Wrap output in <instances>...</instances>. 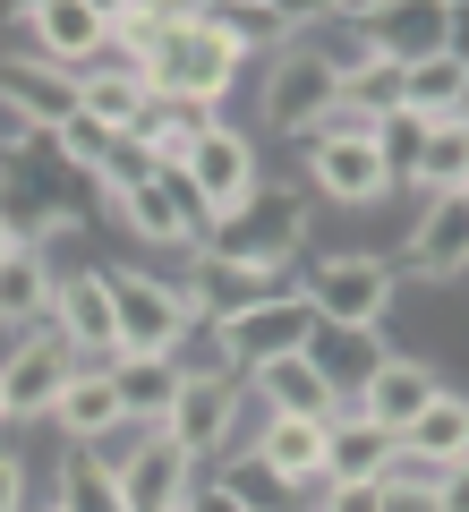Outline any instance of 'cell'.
Masks as SVG:
<instances>
[{
	"mask_svg": "<svg viewBox=\"0 0 469 512\" xmlns=\"http://www.w3.org/2000/svg\"><path fill=\"white\" fill-rule=\"evenodd\" d=\"M427 137H435V128L418 120V111H384V120H376V154H384V171H393V188L418 180V163H427Z\"/></svg>",
	"mask_w": 469,
	"mask_h": 512,
	"instance_id": "836d02e7",
	"label": "cell"
},
{
	"mask_svg": "<svg viewBox=\"0 0 469 512\" xmlns=\"http://www.w3.org/2000/svg\"><path fill=\"white\" fill-rule=\"evenodd\" d=\"M461 188H469V128L444 120V128L427 137V163H418L410 197H461Z\"/></svg>",
	"mask_w": 469,
	"mask_h": 512,
	"instance_id": "1f68e13d",
	"label": "cell"
},
{
	"mask_svg": "<svg viewBox=\"0 0 469 512\" xmlns=\"http://www.w3.org/2000/svg\"><path fill=\"white\" fill-rule=\"evenodd\" d=\"M461 197H469V188H461Z\"/></svg>",
	"mask_w": 469,
	"mask_h": 512,
	"instance_id": "bcb514c9",
	"label": "cell"
},
{
	"mask_svg": "<svg viewBox=\"0 0 469 512\" xmlns=\"http://www.w3.org/2000/svg\"><path fill=\"white\" fill-rule=\"evenodd\" d=\"M52 299H60V256L52 248H18L0 265V333H43L52 325Z\"/></svg>",
	"mask_w": 469,
	"mask_h": 512,
	"instance_id": "ffe728a7",
	"label": "cell"
},
{
	"mask_svg": "<svg viewBox=\"0 0 469 512\" xmlns=\"http://www.w3.org/2000/svg\"><path fill=\"white\" fill-rule=\"evenodd\" d=\"M401 111H418L427 128H444L452 111H461V60H444V52L410 60V69H401Z\"/></svg>",
	"mask_w": 469,
	"mask_h": 512,
	"instance_id": "f546056e",
	"label": "cell"
},
{
	"mask_svg": "<svg viewBox=\"0 0 469 512\" xmlns=\"http://www.w3.org/2000/svg\"><path fill=\"white\" fill-rule=\"evenodd\" d=\"M171 367H180V384H197V376H239V359H231V342H222V325H205V316H188V333L163 350Z\"/></svg>",
	"mask_w": 469,
	"mask_h": 512,
	"instance_id": "e575fe53",
	"label": "cell"
},
{
	"mask_svg": "<svg viewBox=\"0 0 469 512\" xmlns=\"http://www.w3.org/2000/svg\"><path fill=\"white\" fill-rule=\"evenodd\" d=\"M35 512H60V504H35Z\"/></svg>",
	"mask_w": 469,
	"mask_h": 512,
	"instance_id": "f6af8a7d",
	"label": "cell"
},
{
	"mask_svg": "<svg viewBox=\"0 0 469 512\" xmlns=\"http://www.w3.org/2000/svg\"><path fill=\"white\" fill-rule=\"evenodd\" d=\"M103 282H111V333H120V350H137V359H163L188 333V316H197L188 291H180V274H154V265H120V256H111Z\"/></svg>",
	"mask_w": 469,
	"mask_h": 512,
	"instance_id": "5b68a950",
	"label": "cell"
},
{
	"mask_svg": "<svg viewBox=\"0 0 469 512\" xmlns=\"http://www.w3.org/2000/svg\"><path fill=\"white\" fill-rule=\"evenodd\" d=\"M9 256H18V231H9V222H0V265H9Z\"/></svg>",
	"mask_w": 469,
	"mask_h": 512,
	"instance_id": "b9f144b4",
	"label": "cell"
},
{
	"mask_svg": "<svg viewBox=\"0 0 469 512\" xmlns=\"http://www.w3.org/2000/svg\"><path fill=\"white\" fill-rule=\"evenodd\" d=\"M239 393H248V376H197V384H180V393H171L163 436L180 444L197 470H214V461H222V444H231V419H239Z\"/></svg>",
	"mask_w": 469,
	"mask_h": 512,
	"instance_id": "7c38bea8",
	"label": "cell"
},
{
	"mask_svg": "<svg viewBox=\"0 0 469 512\" xmlns=\"http://www.w3.org/2000/svg\"><path fill=\"white\" fill-rule=\"evenodd\" d=\"M180 291H188V308H197L205 325H239L248 308L299 291V274H256V265H231V256H188V265H180Z\"/></svg>",
	"mask_w": 469,
	"mask_h": 512,
	"instance_id": "5bb4252c",
	"label": "cell"
},
{
	"mask_svg": "<svg viewBox=\"0 0 469 512\" xmlns=\"http://www.w3.org/2000/svg\"><path fill=\"white\" fill-rule=\"evenodd\" d=\"M0 427H9V393H0Z\"/></svg>",
	"mask_w": 469,
	"mask_h": 512,
	"instance_id": "7bdbcfd3",
	"label": "cell"
},
{
	"mask_svg": "<svg viewBox=\"0 0 469 512\" xmlns=\"http://www.w3.org/2000/svg\"><path fill=\"white\" fill-rule=\"evenodd\" d=\"M299 299L316 308V325L384 333V316L401 299V274H393V256H367V248H316V256H299Z\"/></svg>",
	"mask_w": 469,
	"mask_h": 512,
	"instance_id": "7a4b0ae2",
	"label": "cell"
},
{
	"mask_svg": "<svg viewBox=\"0 0 469 512\" xmlns=\"http://www.w3.org/2000/svg\"><path fill=\"white\" fill-rule=\"evenodd\" d=\"M0 163H9V137H0Z\"/></svg>",
	"mask_w": 469,
	"mask_h": 512,
	"instance_id": "ee69618b",
	"label": "cell"
},
{
	"mask_svg": "<svg viewBox=\"0 0 469 512\" xmlns=\"http://www.w3.org/2000/svg\"><path fill=\"white\" fill-rule=\"evenodd\" d=\"M18 35L35 60H52L60 77H86L111 60V18L103 0H26L18 9Z\"/></svg>",
	"mask_w": 469,
	"mask_h": 512,
	"instance_id": "ba28073f",
	"label": "cell"
},
{
	"mask_svg": "<svg viewBox=\"0 0 469 512\" xmlns=\"http://www.w3.org/2000/svg\"><path fill=\"white\" fill-rule=\"evenodd\" d=\"M120 427H128V410H120V393H111V367L86 359L69 376V393H60V410H52V436L69 444V453H103Z\"/></svg>",
	"mask_w": 469,
	"mask_h": 512,
	"instance_id": "ac0fdd59",
	"label": "cell"
},
{
	"mask_svg": "<svg viewBox=\"0 0 469 512\" xmlns=\"http://www.w3.org/2000/svg\"><path fill=\"white\" fill-rule=\"evenodd\" d=\"M307 512H384V487H325Z\"/></svg>",
	"mask_w": 469,
	"mask_h": 512,
	"instance_id": "74e56055",
	"label": "cell"
},
{
	"mask_svg": "<svg viewBox=\"0 0 469 512\" xmlns=\"http://www.w3.org/2000/svg\"><path fill=\"white\" fill-rule=\"evenodd\" d=\"M52 504L60 512H128L111 461L103 453H69V444H60V470H52Z\"/></svg>",
	"mask_w": 469,
	"mask_h": 512,
	"instance_id": "f1b7e54d",
	"label": "cell"
},
{
	"mask_svg": "<svg viewBox=\"0 0 469 512\" xmlns=\"http://www.w3.org/2000/svg\"><path fill=\"white\" fill-rule=\"evenodd\" d=\"M103 367H111V393H120L128 419H154V427H163L171 393H180V367H171V359H137V350H111Z\"/></svg>",
	"mask_w": 469,
	"mask_h": 512,
	"instance_id": "83f0119b",
	"label": "cell"
},
{
	"mask_svg": "<svg viewBox=\"0 0 469 512\" xmlns=\"http://www.w3.org/2000/svg\"><path fill=\"white\" fill-rule=\"evenodd\" d=\"M393 461H401V444L384 436V427H367L359 410H342V419L325 427V487H376Z\"/></svg>",
	"mask_w": 469,
	"mask_h": 512,
	"instance_id": "603a6c76",
	"label": "cell"
},
{
	"mask_svg": "<svg viewBox=\"0 0 469 512\" xmlns=\"http://www.w3.org/2000/svg\"><path fill=\"white\" fill-rule=\"evenodd\" d=\"M359 35H367V52H384V60H427V52H444V0L435 9H410V0H393V9H359Z\"/></svg>",
	"mask_w": 469,
	"mask_h": 512,
	"instance_id": "484cf974",
	"label": "cell"
},
{
	"mask_svg": "<svg viewBox=\"0 0 469 512\" xmlns=\"http://www.w3.org/2000/svg\"><path fill=\"white\" fill-rule=\"evenodd\" d=\"M180 512H239V495L222 487L214 470H197V487H188V504H180Z\"/></svg>",
	"mask_w": 469,
	"mask_h": 512,
	"instance_id": "f35d334b",
	"label": "cell"
},
{
	"mask_svg": "<svg viewBox=\"0 0 469 512\" xmlns=\"http://www.w3.org/2000/svg\"><path fill=\"white\" fill-rule=\"evenodd\" d=\"M435 393H444V376H435L427 359H410V350H393V359L376 367V384L359 393V419H367V427H384V436L401 444V436H410V419L435 402Z\"/></svg>",
	"mask_w": 469,
	"mask_h": 512,
	"instance_id": "d6986e66",
	"label": "cell"
},
{
	"mask_svg": "<svg viewBox=\"0 0 469 512\" xmlns=\"http://www.w3.org/2000/svg\"><path fill=\"white\" fill-rule=\"evenodd\" d=\"M103 18H111V60L145 77V60L163 52L171 26H180V0H103Z\"/></svg>",
	"mask_w": 469,
	"mask_h": 512,
	"instance_id": "4316f807",
	"label": "cell"
},
{
	"mask_svg": "<svg viewBox=\"0 0 469 512\" xmlns=\"http://www.w3.org/2000/svg\"><path fill=\"white\" fill-rule=\"evenodd\" d=\"M307 188L325 205H342V214H367V205L393 197V171H384L376 137H316L307 146Z\"/></svg>",
	"mask_w": 469,
	"mask_h": 512,
	"instance_id": "4fadbf2b",
	"label": "cell"
},
{
	"mask_svg": "<svg viewBox=\"0 0 469 512\" xmlns=\"http://www.w3.org/2000/svg\"><path fill=\"white\" fill-rule=\"evenodd\" d=\"M52 333L77 350V359H111V350H120V333H111V282H103V265H60Z\"/></svg>",
	"mask_w": 469,
	"mask_h": 512,
	"instance_id": "e0dca14e",
	"label": "cell"
},
{
	"mask_svg": "<svg viewBox=\"0 0 469 512\" xmlns=\"http://www.w3.org/2000/svg\"><path fill=\"white\" fill-rule=\"evenodd\" d=\"M214 478H222V487L239 495V512H307V504H299V487H290V478H273V470H265V461H256V453L222 461Z\"/></svg>",
	"mask_w": 469,
	"mask_h": 512,
	"instance_id": "d6a6232c",
	"label": "cell"
},
{
	"mask_svg": "<svg viewBox=\"0 0 469 512\" xmlns=\"http://www.w3.org/2000/svg\"><path fill=\"white\" fill-rule=\"evenodd\" d=\"M103 461H111V478H120V504L128 512H180L188 487H197V461H188L154 419H128L120 436L103 444Z\"/></svg>",
	"mask_w": 469,
	"mask_h": 512,
	"instance_id": "8992f818",
	"label": "cell"
},
{
	"mask_svg": "<svg viewBox=\"0 0 469 512\" xmlns=\"http://www.w3.org/2000/svg\"><path fill=\"white\" fill-rule=\"evenodd\" d=\"M0 120H9V146H52L60 128H77V77H60L35 52H9L0 60Z\"/></svg>",
	"mask_w": 469,
	"mask_h": 512,
	"instance_id": "52a82bcc",
	"label": "cell"
},
{
	"mask_svg": "<svg viewBox=\"0 0 469 512\" xmlns=\"http://www.w3.org/2000/svg\"><path fill=\"white\" fill-rule=\"evenodd\" d=\"M248 393L273 410V419H316V427H325V419H342L333 384L316 376L307 359H273V367H256V376H248Z\"/></svg>",
	"mask_w": 469,
	"mask_h": 512,
	"instance_id": "d4e9b609",
	"label": "cell"
},
{
	"mask_svg": "<svg viewBox=\"0 0 469 512\" xmlns=\"http://www.w3.org/2000/svg\"><path fill=\"white\" fill-rule=\"evenodd\" d=\"M239 77H248V52H239V35L214 9H180L171 43L145 60V94H154V103H214L222 111Z\"/></svg>",
	"mask_w": 469,
	"mask_h": 512,
	"instance_id": "6da1fadb",
	"label": "cell"
},
{
	"mask_svg": "<svg viewBox=\"0 0 469 512\" xmlns=\"http://www.w3.org/2000/svg\"><path fill=\"white\" fill-rule=\"evenodd\" d=\"M77 367H86V359H77L52 325H43V333H18V342H9V359H0L9 427H52V410H60V393H69Z\"/></svg>",
	"mask_w": 469,
	"mask_h": 512,
	"instance_id": "9c48e42d",
	"label": "cell"
},
{
	"mask_svg": "<svg viewBox=\"0 0 469 512\" xmlns=\"http://www.w3.org/2000/svg\"><path fill=\"white\" fill-rule=\"evenodd\" d=\"M325 427H333V419H325ZM325 427H316V419H273L265 436H256V461H265L273 478H290L299 504L325 495Z\"/></svg>",
	"mask_w": 469,
	"mask_h": 512,
	"instance_id": "cb8c5ba5",
	"label": "cell"
},
{
	"mask_svg": "<svg viewBox=\"0 0 469 512\" xmlns=\"http://www.w3.org/2000/svg\"><path fill=\"white\" fill-rule=\"evenodd\" d=\"M307 333H316V308H307L299 291H282V299H265V308H248L239 325H222V342H231L239 376H256V367H273V359H299Z\"/></svg>",
	"mask_w": 469,
	"mask_h": 512,
	"instance_id": "9a60e30c",
	"label": "cell"
},
{
	"mask_svg": "<svg viewBox=\"0 0 469 512\" xmlns=\"http://www.w3.org/2000/svg\"><path fill=\"white\" fill-rule=\"evenodd\" d=\"M401 453H410L418 470H435V478H444V470H461V461H469V393H461V384H444V393H435V402H427V410L410 419Z\"/></svg>",
	"mask_w": 469,
	"mask_h": 512,
	"instance_id": "7402d4cb",
	"label": "cell"
},
{
	"mask_svg": "<svg viewBox=\"0 0 469 512\" xmlns=\"http://www.w3.org/2000/svg\"><path fill=\"white\" fill-rule=\"evenodd\" d=\"M333 103H342V77H333V60L316 52V35L299 26V35H290L282 52L265 60V94H256V120H265L273 137H299V146H307V137H316V120H325Z\"/></svg>",
	"mask_w": 469,
	"mask_h": 512,
	"instance_id": "277c9868",
	"label": "cell"
},
{
	"mask_svg": "<svg viewBox=\"0 0 469 512\" xmlns=\"http://www.w3.org/2000/svg\"><path fill=\"white\" fill-rule=\"evenodd\" d=\"M435 512H469V461L435 478Z\"/></svg>",
	"mask_w": 469,
	"mask_h": 512,
	"instance_id": "60d3db41",
	"label": "cell"
},
{
	"mask_svg": "<svg viewBox=\"0 0 469 512\" xmlns=\"http://www.w3.org/2000/svg\"><path fill=\"white\" fill-rule=\"evenodd\" d=\"M154 111H163V103H154V94H145V77L120 69V60H103V69L77 77V120H94L103 137H137Z\"/></svg>",
	"mask_w": 469,
	"mask_h": 512,
	"instance_id": "44dd1931",
	"label": "cell"
},
{
	"mask_svg": "<svg viewBox=\"0 0 469 512\" xmlns=\"http://www.w3.org/2000/svg\"><path fill=\"white\" fill-rule=\"evenodd\" d=\"M393 274H418L427 291L469 282V197H418V222L401 239Z\"/></svg>",
	"mask_w": 469,
	"mask_h": 512,
	"instance_id": "8fae6325",
	"label": "cell"
},
{
	"mask_svg": "<svg viewBox=\"0 0 469 512\" xmlns=\"http://www.w3.org/2000/svg\"><path fill=\"white\" fill-rule=\"evenodd\" d=\"M376 487H384V512H435V470H418L410 453H401Z\"/></svg>",
	"mask_w": 469,
	"mask_h": 512,
	"instance_id": "d590c367",
	"label": "cell"
},
{
	"mask_svg": "<svg viewBox=\"0 0 469 512\" xmlns=\"http://www.w3.org/2000/svg\"><path fill=\"white\" fill-rule=\"evenodd\" d=\"M342 111H359V120H384V111H401V60L359 52V60L342 69Z\"/></svg>",
	"mask_w": 469,
	"mask_h": 512,
	"instance_id": "4dcf8cb0",
	"label": "cell"
},
{
	"mask_svg": "<svg viewBox=\"0 0 469 512\" xmlns=\"http://www.w3.org/2000/svg\"><path fill=\"white\" fill-rule=\"evenodd\" d=\"M444 60L469 69V0H444Z\"/></svg>",
	"mask_w": 469,
	"mask_h": 512,
	"instance_id": "ab89813d",
	"label": "cell"
},
{
	"mask_svg": "<svg viewBox=\"0 0 469 512\" xmlns=\"http://www.w3.org/2000/svg\"><path fill=\"white\" fill-rule=\"evenodd\" d=\"M307 197H290V188H256L239 214L214 222V239H205L197 256H231V265H256V274H299L307 256Z\"/></svg>",
	"mask_w": 469,
	"mask_h": 512,
	"instance_id": "3957f363",
	"label": "cell"
},
{
	"mask_svg": "<svg viewBox=\"0 0 469 512\" xmlns=\"http://www.w3.org/2000/svg\"><path fill=\"white\" fill-rule=\"evenodd\" d=\"M188 188H197V205L205 214H239V205L256 197V188H265V154H256V137L239 120H222L214 137H197V154H188V171H180Z\"/></svg>",
	"mask_w": 469,
	"mask_h": 512,
	"instance_id": "30bf717a",
	"label": "cell"
},
{
	"mask_svg": "<svg viewBox=\"0 0 469 512\" xmlns=\"http://www.w3.org/2000/svg\"><path fill=\"white\" fill-rule=\"evenodd\" d=\"M299 359L333 384V402H342V410H359V393L376 384V367L393 359V342H384V333H367V325H316Z\"/></svg>",
	"mask_w": 469,
	"mask_h": 512,
	"instance_id": "2e32d148",
	"label": "cell"
},
{
	"mask_svg": "<svg viewBox=\"0 0 469 512\" xmlns=\"http://www.w3.org/2000/svg\"><path fill=\"white\" fill-rule=\"evenodd\" d=\"M35 487H43V478L26 470V453H18V444H0V512H35Z\"/></svg>",
	"mask_w": 469,
	"mask_h": 512,
	"instance_id": "8d00e7d4",
	"label": "cell"
}]
</instances>
